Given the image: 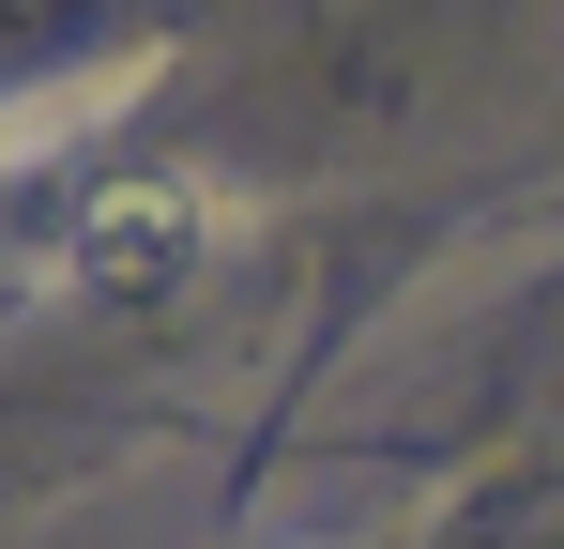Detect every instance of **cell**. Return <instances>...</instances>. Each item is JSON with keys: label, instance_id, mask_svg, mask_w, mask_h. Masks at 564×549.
<instances>
[{"label": "cell", "instance_id": "obj_1", "mask_svg": "<svg viewBox=\"0 0 564 549\" xmlns=\"http://www.w3.org/2000/svg\"><path fill=\"white\" fill-rule=\"evenodd\" d=\"M229 229V198H214V169H153V183H107L93 214L46 245V274L31 290H62V305H153V290H184L198 245Z\"/></svg>", "mask_w": 564, "mask_h": 549}]
</instances>
